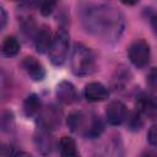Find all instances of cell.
<instances>
[{
	"label": "cell",
	"mask_w": 157,
	"mask_h": 157,
	"mask_svg": "<svg viewBox=\"0 0 157 157\" xmlns=\"http://www.w3.org/2000/svg\"><path fill=\"white\" fill-rule=\"evenodd\" d=\"M58 0H40V5H39V11L43 16H49L54 9L56 7Z\"/></svg>",
	"instance_id": "obj_18"
},
{
	"label": "cell",
	"mask_w": 157,
	"mask_h": 157,
	"mask_svg": "<svg viewBox=\"0 0 157 157\" xmlns=\"http://www.w3.org/2000/svg\"><path fill=\"white\" fill-rule=\"evenodd\" d=\"M147 140H148L151 146L157 148V124H153L150 128V130L147 132Z\"/></svg>",
	"instance_id": "obj_21"
},
{
	"label": "cell",
	"mask_w": 157,
	"mask_h": 157,
	"mask_svg": "<svg viewBox=\"0 0 157 157\" xmlns=\"http://www.w3.org/2000/svg\"><path fill=\"white\" fill-rule=\"evenodd\" d=\"M48 132L49 131H45V130H42L40 129V132L39 135L36 136V144H37V148L42 152V153H49L52 151V140H50V136H48Z\"/></svg>",
	"instance_id": "obj_16"
},
{
	"label": "cell",
	"mask_w": 157,
	"mask_h": 157,
	"mask_svg": "<svg viewBox=\"0 0 157 157\" xmlns=\"http://www.w3.org/2000/svg\"><path fill=\"white\" fill-rule=\"evenodd\" d=\"M146 83L148 88H151L152 91H157V67H152L148 71L146 76Z\"/></svg>",
	"instance_id": "obj_20"
},
{
	"label": "cell",
	"mask_w": 157,
	"mask_h": 157,
	"mask_svg": "<svg viewBox=\"0 0 157 157\" xmlns=\"http://www.w3.org/2000/svg\"><path fill=\"white\" fill-rule=\"evenodd\" d=\"M136 110L150 120H157V96L153 93H141L136 99Z\"/></svg>",
	"instance_id": "obj_6"
},
{
	"label": "cell",
	"mask_w": 157,
	"mask_h": 157,
	"mask_svg": "<svg viewBox=\"0 0 157 157\" xmlns=\"http://www.w3.org/2000/svg\"><path fill=\"white\" fill-rule=\"evenodd\" d=\"M81 21L85 29L107 42H115L125 28L123 13L110 5H90L83 9Z\"/></svg>",
	"instance_id": "obj_1"
},
{
	"label": "cell",
	"mask_w": 157,
	"mask_h": 157,
	"mask_svg": "<svg viewBox=\"0 0 157 157\" xmlns=\"http://www.w3.org/2000/svg\"><path fill=\"white\" fill-rule=\"evenodd\" d=\"M126 125L131 131H139L142 128V119H141V114L139 112H132V113H128L126 117Z\"/></svg>",
	"instance_id": "obj_17"
},
{
	"label": "cell",
	"mask_w": 157,
	"mask_h": 157,
	"mask_svg": "<svg viewBox=\"0 0 157 157\" xmlns=\"http://www.w3.org/2000/svg\"><path fill=\"white\" fill-rule=\"evenodd\" d=\"M93 117H87L82 112H72L67 117V126L70 128L71 131L82 134L83 136L87 135V131L90 129V125L92 123Z\"/></svg>",
	"instance_id": "obj_8"
},
{
	"label": "cell",
	"mask_w": 157,
	"mask_h": 157,
	"mask_svg": "<svg viewBox=\"0 0 157 157\" xmlns=\"http://www.w3.org/2000/svg\"><path fill=\"white\" fill-rule=\"evenodd\" d=\"M22 67L25 69L27 75L34 81H42L45 76L44 66L34 56H26L22 60Z\"/></svg>",
	"instance_id": "obj_11"
},
{
	"label": "cell",
	"mask_w": 157,
	"mask_h": 157,
	"mask_svg": "<svg viewBox=\"0 0 157 157\" xmlns=\"http://www.w3.org/2000/svg\"><path fill=\"white\" fill-rule=\"evenodd\" d=\"M59 150L61 156L64 157H75L77 156L76 142L70 136H63L59 141Z\"/></svg>",
	"instance_id": "obj_14"
},
{
	"label": "cell",
	"mask_w": 157,
	"mask_h": 157,
	"mask_svg": "<svg viewBox=\"0 0 157 157\" xmlns=\"http://www.w3.org/2000/svg\"><path fill=\"white\" fill-rule=\"evenodd\" d=\"M128 56L134 66L139 69L145 67L151 58L150 44L145 39H135L128 48Z\"/></svg>",
	"instance_id": "obj_4"
},
{
	"label": "cell",
	"mask_w": 157,
	"mask_h": 157,
	"mask_svg": "<svg viewBox=\"0 0 157 157\" xmlns=\"http://www.w3.org/2000/svg\"><path fill=\"white\" fill-rule=\"evenodd\" d=\"M13 123V115L12 113L10 112H5L2 114V118H1V126H2V130H9L10 126L12 125Z\"/></svg>",
	"instance_id": "obj_22"
},
{
	"label": "cell",
	"mask_w": 157,
	"mask_h": 157,
	"mask_svg": "<svg viewBox=\"0 0 157 157\" xmlns=\"http://www.w3.org/2000/svg\"><path fill=\"white\" fill-rule=\"evenodd\" d=\"M53 37L54 36L52 34L50 28L48 26H45V25L40 26L37 29V33L34 36V47H36L37 52L40 53V54L48 52L50 45H52Z\"/></svg>",
	"instance_id": "obj_10"
},
{
	"label": "cell",
	"mask_w": 157,
	"mask_h": 157,
	"mask_svg": "<svg viewBox=\"0 0 157 157\" xmlns=\"http://www.w3.org/2000/svg\"><path fill=\"white\" fill-rule=\"evenodd\" d=\"M61 118H63V114L60 109L54 104H49V105H45L44 108H40L38 113L37 124L42 130L53 131L60 126Z\"/></svg>",
	"instance_id": "obj_5"
},
{
	"label": "cell",
	"mask_w": 157,
	"mask_h": 157,
	"mask_svg": "<svg viewBox=\"0 0 157 157\" xmlns=\"http://www.w3.org/2000/svg\"><path fill=\"white\" fill-rule=\"evenodd\" d=\"M71 70L76 76H88L96 70V58L91 48L76 43L71 54Z\"/></svg>",
	"instance_id": "obj_2"
},
{
	"label": "cell",
	"mask_w": 157,
	"mask_h": 157,
	"mask_svg": "<svg viewBox=\"0 0 157 157\" xmlns=\"http://www.w3.org/2000/svg\"><path fill=\"white\" fill-rule=\"evenodd\" d=\"M69 45H70V43H69L67 31L65 28L58 29V32L53 37L52 45L48 50L49 59L53 65L60 66L66 61L67 54H69Z\"/></svg>",
	"instance_id": "obj_3"
},
{
	"label": "cell",
	"mask_w": 157,
	"mask_h": 157,
	"mask_svg": "<svg viewBox=\"0 0 157 157\" xmlns=\"http://www.w3.org/2000/svg\"><path fill=\"white\" fill-rule=\"evenodd\" d=\"M123 4H125V5H129V6H131V5H135V4H137L140 0H120Z\"/></svg>",
	"instance_id": "obj_25"
},
{
	"label": "cell",
	"mask_w": 157,
	"mask_h": 157,
	"mask_svg": "<svg viewBox=\"0 0 157 157\" xmlns=\"http://www.w3.org/2000/svg\"><path fill=\"white\" fill-rule=\"evenodd\" d=\"M21 28H22V33L26 37H33L34 38L37 31H36V23L32 18H26V21L22 22Z\"/></svg>",
	"instance_id": "obj_19"
},
{
	"label": "cell",
	"mask_w": 157,
	"mask_h": 157,
	"mask_svg": "<svg viewBox=\"0 0 157 157\" xmlns=\"http://www.w3.org/2000/svg\"><path fill=\"white\" fill-rule=\"evenodd\" d=\"M109 96L108 88L101 82H90L85 87V97L88 102L97 103L107 99Z\"/></svg>",
	"instance_id": "obj_9"
},
{
	"label": "cell",
	"mask_w": 157,
	"mask_h": 157,
	"mask_svg": "<svg viewBox=\"0 0 157 157\" xmlns=\"http://www.w3.org/2000/svg\"><path fill=\"white\" fill-rule=\"evenodd\" d=\"M56 98L64 104H71L77 101V91L69 81H61L56 86Z\"/></svg>",
	"instance_id": "obj_12"
},
{
	"label": "cell",
	"mask_w": 157,
	"mask_h": 157,
	"mask_svg": "<svg viewBox=\"0 0 157 157\" xmlns=\"http://www.w3.org/2000/svg\"><path fill=\"white\" fill-rule=\"evenodd\" d=\"M150 23H151V27H152L155 34L157 36V13L156 15H152L150 17Z\"/></svg>",
	"instance_id": "obj_24"
},
{
	"label": "cell",
	"mask_w": 157,
	"mask_h": 157,
	"mask_svg": "<svg viewBox=\"0 0 157 157\" xmlns=\"http://www.w3.org/2000/svg\"><path fill=\"white\" fill-rule=\"evenodd\" d=\"M20 52V43L13 36H7L1 44V53L6 58H12Z\"/></svg>",
	"instance_id": "obj_13"
},
{
	"label": "cell",
	"mask_w": 157,
	"mask_h": 157,
	"mask_svg": "<svg viewBox=\"0 0 157 157\" xmlns=\"http://www.w3.org/2000/svg\"><path fill=\"white\" fill-rule=\"evenodd\" d=\"M0 13H1V18H0L1 25H0V28H1V29H4V28H5V26H6V21H7V15H6V11H5V9H4V7H1V9H0Z\"/></svg>",
	"instance_id": "obj_23"
},
{
	"label": "cell",
	"mask_w": 157,
	"mask_h": 157,
	"mask_svg": "<svg viewBox=\"0 0 157 157\" xmlns=\"http://www.w3.org/2000/svg\"><path fill=\"white\" fill-rule=\"evenodd\" d=\"M128 117V109L120 101H113L107 105L105 118L110 125H120Z\"/></svg>",
	"instance_id": "obj_7"
},
{
	"label": "cell",
	"mask_w": 157,
	"mask_h": 157,
	"mask_svg": "<svg viewBox=\"0 0 157 157\" xmlns=\"http://www.w3.org/2000/svg\"><path fill=\"white\" fill-rule=\"evenodd\" d=\"M40 110V99L37 94H29L23 102V112L27 117H33Z\"/></svg>",
	"instance_id": "obj_15"
}]
</instances>
